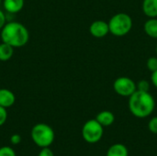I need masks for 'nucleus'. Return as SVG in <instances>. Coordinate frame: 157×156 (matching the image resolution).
Instances as JSON below:
<instances>
[{
	"label": "nucleus",
	"mask_w": 157,
	"mask_h": 156,
	"mask_svg": "<svg viewBox=\"0 0 157 156\" xmlns=\"http://www.w3.org/2000/svg\"><path fill=\"white\" fill-rule=\"evenodd\" d=\"M128 107L134 117L138 119H145L154 112L155 100L150 92L136 90L131 97H129Z\"/></svg>",
	"instance_id": "f257e3e1"
},
{
	"label": "nucleus",
	"mask_w": 157,
	"mask_h": 156,
	"mask_svg": "<svg viewBox=\"0 0 157 156\" xmlns=\"http://www.w3.org/2000/svg\"><path fill=\"white\" fill-rule=\"evenodd\" d=\"M29 39V33L27 28L17 22H6L1 29V40L3 42L9 44L13 48H20L25 46Z\"/></svg>",
	"instance_id": "f03ea898"
},
{
	"label": "nucleus",
	"mask_w": 157,
	"mask_h": 156,
	"mask_svg": "<svg viewBox=\"0 0 157 156\" xmlns=\"http://www.w3.org/2000/svg\"><path fill=\"white\" fill-rule=\"evenodd\" d=\"M109 33L116 37H122L127 35L132 28V18L127 13H117L109 19Z\"/></svg>",
	"instance_id": "7ed1b4c3"
},
{
	"label": "nucleus",
	"mask_w": 157,
	"mask_h": 156,
	"mask_svg": "<svg viewBox=\"0 0 157 156\" xmlns=\"http://www.w3.org/2000/svg\"><path fill=\"white\" fill-rule=\"evenodd\" d=\"M30 135L33 143L40 148L50 147L55 138L53 129L45 123H38L34 125Z\"/></svg>",
	"instance_id": "20e7f679"
},
{
	"label": "nucleus",
	"mask_w": 157,
	"mask_h": 156,
	"mask_svg": "<svg viewBox=\"0 0 157 156\" xmlns=\"http://www.w3.org/2000/svg\"><path fill=\"white\" fill-rule=\"evenodd\" d=\"M104 134V127L96 120H87L82 128V137L83 139L91 144L98 143Z\"/></svg>",
	"instance_id": "39448f33"
},
{
	"label": "nucleus",
	"mask_w": 157,
	"mask_h": 156,
	"mask_svg": "<svg viewBox=\"0 0 157 156\" xmlns=\"http://www.w3.org/2000/svg\"><path fill=\"white\" fill-rule=\"evenodd\" d=\"M113 89L119 96L129 97L137 90V86L136 83L132 78L121 76L113 82Z\"/></svg>",
	"instance_id": "423d86ee"
},
{
	"label": "nucleus",
	"mask_w": 157,
	"mask_h": 156,
	"mask_svg": "<svg viewBox=\"0 0 157 156\" xmlns=\"http://www.w3.org/2000/svg\"><path fill=\"white\" fill-rule=\"evenodd\" d=\"M89 32L95 38H104L109 33V23L104 20H96L91 23L89 27Z\"/></svg>",
	"instance_id": "0eeeda50"
},
{
	"label": "nucleus",
	"mask_w": 157,
	"mask_h": 156,
	"mask_svg": "<svg viewBox=\"0 0 157 156\" xmlns=\"http://www.w3.org/2000/svg\"><path fill=\"white\" fill-rule=\"evenodd\" d=\"M16 101L15 94L6 88H1L0 89V106L7 108L14 105Z\"/></svg>",
	"instance_id": "6e6552de"
},
{
	"label": "nucleus",
	"mask_w": 157,
	"mask_h": 156,
	"mask_svg": "<svg viewBox=\"0 0 157 156\" xmlns=\"http://www.w3.org/2000/svg\"><path fill=\"white\" fill-rule=\"evenodd\" d=\"M142 9L147 17H157V0H144Z\"/></svg>",
	"instance_id": "1a4fd4ad"
},
{
	"label": "nucleus",
	"mask_w": 157,
	"mask_h": 156,
	"mask_svg": "<svg viewBox=\"0 0 157 156\" xmlns=\"http://www.w3.org/2000/svg\"><path fill=\"white\" fill-rule=\"evenodd\" d=\"M3 6L7 13L16 14L24 6V0H3Z\"/></svg>",
	"instance_id": "9d476101"
},
{
	"label": "nucleus",
	"mask_w": 157,
	"mask_h": 156,
	"mask_svg": "<svg viewBox=\"0 0 157 156\" xmlns=\"http://www.w3.org/2000/svg\"><path fill=\"white\" fill-rule=\"evenodd\" d=\"M96 120L103 127H109L115 121V115L109 110H103L96 116Z\"/></svg>",
	"instance_id": "9b49d317"
},
{
	"label": "nucleus",
	"mask_w": 157,
	"mask_h": 156,
	"mask_svg": "<svg viewBox=\"0 0 157 156\" xmlns=\"http://www.w3.org/2000/svg\"><path fill=\"white\" fill-rule=\"evenodd\" d=\"M106 156H129V150L122 143H115L108 149Z\"/></svg>",
	"instance_id": "f8f14e48"
},
{
	"label": "nucleus",
	"mask_w": 157,
	"mask_h": 156,
	"mask_svg": "<svg viewBox=\"0 0 157 156\" xmlns=\"http://www.w3.org/2000/svg\"><path fill=\"white\" fill-rule=\"evenodd\" d=\"M144 32L153 39H157V17L147 19L144 25Z\"/></svg>",
	"instance_id": "ddd939ff"
},
{
	"label": "nucleus",
	"mask_w": 157,
	"mask_h": 156,
	"mask_svg": "<svg viewBox=\"0 0 157 156\" xmlns=\"http://www.w3.org/2000/svg\"><path fill=\"white\" fill-rule=\"evenodd\" d=\"M14 54V48L7 43L2 41L0 43V61L6 62L12 58Z\"/></svg>",
	"instance_id": "4468645a"
},
{
	"label": "nucleus",
	"mask_w": 157,
	"mask_h": 156,
	"mask_svg": "<svg viewBox=\"0 0 157 156\" xmlns=\"http://www.w3.org/2000/svg\"><path fill=\"white\" fill-rule=\"evenodd\" d=\"M146 67L149 71H151L152 73L157 70V57L153 56L150 57L147 62H146Z\"/></svg>",
	"instance_id": "2eb2a0df"
},
{
	"label": "nucleus",
	"mask_w": 157,
	"mask_h": 156,
	"mask_svg": "<svg viewBox=\"0 0 157 156\" xmlns=\"http://www.w3.org/2000/svg\"><path fill=\"white\" fill-rule=\"evenodd\" d=\"M136 86H137V90H140V91L149 92V90H150V83H149V81L144 80V79L140 80L136 84Z\"/></svg>",
	"instance_id": "dca6fc26"
},
{
	"label": "nucleus",
	"mask_w": 157,
	"mask_h": 156,
	"mask_svg": "<svg viewBox=\"0 0 157 156\" xmlns=\"http://www.w3.org/2000/svg\"><path fill=\"white\" fill-rule=\"evenodd\" d=\"M0 156H17L15 151L9 146H3L0 148Z\"/></svg>",
	"instance_id": "f3484780"
},
{
	"label": "nucleus",
	"mask_w": 157,
	"mask_h": 156,
	"mask_svg": "<svg viewBox=\"0 0 157 156\" xmlns=\"http://www.w3.org/2000/svg\"><path fill=\"white\" fill-rule=\"evenodd\" d=\"M148 129L149 131L154 133V134H157V116L156 117H153L149 122H148Z\"/></svg>",
	"instance_id": "a211bd4d"
},
{
	"label": "nucleus",
	"mask_w": 157,
	"mask_h": 156,
	"mask_svg": "<svg viewBox=\"0 0 157 156\" xmlns=\"http://www.w3.org/2000/svg\"><path fill=\"white\" fill-rule=\"evenodd\" d=\"M6 119H7L6 108L0 106V127L5 124V122L6 121Z\"/></svg>",
	"instance_id": "6ab92c4d"
},
{
	"label": "nucleus",
	"mask_w": 157,
	"mask_h": 156,
	"mask_svg": "<svg viewBox=\"0 0 157 156\" xmlns=\"http://www.w3.org/2000/svg\"><path fill=\"white\" fill-rule=\"evenodd\" d=\"M38 156H54V154L49 147H44V148H41Z\"/></svg>",
	"instance_id": "aec40b11"
},
{
	"label": "nucleus",
	"mask_w": 157,
	"mask_h": 156,
	"mask_svg": "<svg viewBox=\"0 0 157 156\" xmlns=\"http://www.w3.org/2000/svg\"><path fill=\"white\" fill-rule=\"evenodd\" d=\"M10 143L14 145H17L21 143V136L19 134H13L10 137Z\"/></svg>",
	"instance_id": "412c9836"
},
{
	"label": "nucleus",
	"mask_w": 157,
	"mask_h": 156,
	"mask_svg": "<svg viewBox=\"0 0 157 156\" xmlns=\"http://www.w3.org/2000/svg\"><path fill=\"white\" fill-rule=\"evenodd\" d=\"M7 20H6V14L0 9V30L4 28V26L6 24Z\"/></svg>",
	"instance_id": "4be33fe9"
},
{
	"label": "nucleus",
	"mask_w": 157,
	"mask_h": 156,
	"mask_svg": "<svg viewBox=\"0 0 157 156\" xmlns=\"http://www.w3.org/2000/svg\"><path fill=\"white\" fill-rule=\"evenodd\" d=\"M151 82H152V84L154 85V86L157 88V70L152 73V75H151Z\"/></svg>",
	"instance_id": "5701e85b"
},
{
	"label": "nucleus",
	"mask_w": 157,
	"mask_h": 156,
	"mask_svg": "<svg viewBox=\"0 0 157 156\" xmlns=\"http://www.w3.org/2000/svg\"><path fill=\"white\" fill-rule=\"evenodd\" d=\"M155 52H156V55H157V45H156V48H155Z\"/></svg>",
	"instance_id": "b1692460"
},
{
	"label": "nucleus",
	"mask_w": 157,
	"mask_h": 156,
	"mask_svg": "<svg viewBox=\"0 0 157 156\" xmlns=\"http://www.w3.org/2000/svg\"><path fill=\"white\" fill-rule=\"evenodd\" d=\"M1 2H2V0H0V4H1Z\"/></svg>",
	"instance_id": "393cba45"
}]
</instances>
